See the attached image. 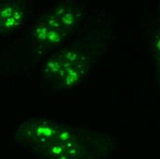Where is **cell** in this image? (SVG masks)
I'll list each match as a JSON object with an SVG mask.
<instances>
[{"label":"cell","mask_w":160,"mask_h":159,"mask_svg":"<svg viewBox=\"0 0 160 159\" xmlns=\"http://www.w3.org/2000/svg\"><path fill=\"white\" fill-rule=\"evenodd\" d=\"M3 36H6V35H5V32H4V29H3V25H2V22H1V18H0V37H3Z\"/></svg>","instance_id":"cell-5"},{"label":"cell","mask_w":160,"mask_h":159,"mask_svg":"<svg viewBox=\"0 0 160 159\" xmlns=\"http://www.w3.org/2000/svg\"><path fill=\"white\" fill-rule=\"evenodd\" d=\"M82 17L83 11L78 5L60 4L32 26L31 38L42 47L59 45L78 25Z\"/></svg>","instance_id":"cell-2"},{"label":"cell","mask_w":160,"mask_h":159,"mask_svg":"<svg viewBox=\"0 0 160 159\" xmlns=\"http://www.w3.org/2000/svg\"><path fill=\"white\" fill-rule=\"evenodd\" d=\"M157 55H158V63H157L158 65V72L160 73V48H158V49H157ZM159 79H160V75H159Z\"/></svg>","instance_id":"cell-4"},{"label":"cell","mask_w":160,"mask_h":159,"mask_svg":"<svg viewBox=\"0 0 160 159\" xmlns=\"http://www.w3.org/2000/svg\"><path fill=\"white\" fill-rule=\"evenodd\" d=\"M30 16L28 7L17 1H0V18L5 35L22 27Z\"/></svg>","instance_id":"cell-3"},{"label":"cell","mask_w":160,"mask_h":159,"mask_svg":"<svg viewBox=\"0 0 160 159\" xmlns=\"http://www.w3.org/2000/svg\"><path fill=\"white\" fill-rule=\"evenodd\" d=\"M93 61L84 48L67 47L56 52L45 64L42 85L55 92L79 87L88 74Z\"/></svg>","instance_id":"cell-1"}]
</instances>
